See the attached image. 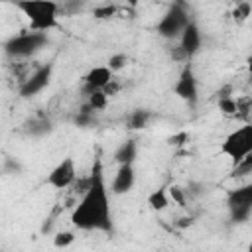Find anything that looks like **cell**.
<instances>
[{
    "label": "cell",
    "mask_w": 252,
    "mask_h": 252,
    "mask_svg": "<svg viewBox=\"0 0 252 252\" xmlns=\"http://www.w3.org/2000/svg\"><path fill=\"white\" fill-rule=\"evenodd\" d=\"M136 156H138V144H136V140H124L116 148V152H114V161L118 165L120 163H134Z\"/></svg>",
    "instance_id": "4fadbf2b"
},
{
    "label": "cell",
    "mask_w": 252,
    "mask_h": 252,
    "mask_svg": "<svg viewBox=\"0 0 252 252\" xmlns=\"http://www.w3.org/2000/svg\"><path fill=\"white\" fill-rule=\"evenodd\" d=\"M185 191H187V195H193V197H201V195H203L207 189H205V185H203V183L191 181V183L187 185V189H185Z\"/></svg>",
    "instance_id": "484cf974"
},
{
    "label": "cell",
    "mask_w": 252,
    "mask_h": 252,
    "mask_svg": "<svg viewBox=\"0 0 252 252\" xmlns=\"http://www.w3.org/2000/svg\"><path fill=\"white\" fill-rule=\"evenodd\" d=\"M71 222L79 230L112 232L110 199H108V189L104 181V167L98 158L91 167L89 185L83 191L81 201L71 213Z\"/></svg>",
    "instance_id": "6da1fadb"
},
{
    "label": "cell",
    "mask_w": 252,
    "mask_h": 252,
    "mask_svg": "<svg viewBox=\"0 0 252 252\" xmlns=\"http://www.w3.org/2000/svg\"><path fill=\"white\" fill-rule=\"evenodd\" d=\"M51 130H53V124L47 118H35L28 126V134L33 136V138H43V136L51 134Z\"/></svg>",
    "instance_id": "2e32d148"
},
{
    "label": "cell",
    "mask_w": 252,
    "mask_h": 252,
    "mask_svg": "<svg viewBox=\"0 0 252 252\" xmlns=\"http://www.w3.org/2000/svg\"><path fill=\"white\" fill-rule=\"evenodd\" d=\"M77 181V167H75V159L71 156L63 158L45 177V183L55 187V189H67Z\"/></svg>",
    "instance_id": "9c48e42d"
},
{
    "label": "cell",
    "mask_w": 252,
    "mask_h": 252,
    "mask_svg": "<svg viewBox=\"0 0 252 252\" xmlns=\"http://www.w3.org/2000/svg\"><path fill=\"white\" fill-rule=\"evenodd\" d=\"M191 224H193V219H191V217H183V219H179V222H177L179 228H187V226H191Z\"/></svg>",
    "instance_id": "f1b7e54d"
},
{
    "label": "cell",
    "mask_w": 252,
    "mask_h": 252,
    "mask_svg": "<svg viewBox=\"0 0 252 252\" xmlns=\"http://www.w3.org/2000/svg\"><path fill=\"white\" fill-rule=\"evenodd\" d=\"M148 205L152 211H165L169 207V195H167V187H159L154 193L148 195Z\"/></svg>",
    "instance_id": "9a60e30c"
},
{
    "label": "cell",
    "mask_w": 252,
    "mask_h": 252,
    "mask_svg": "<svg viewBox=\"0 0 252 252\" xmlns=\"http://www.w3.org/2000/svg\"><path fill=\"white\" fill-rule=\"evenodd\" d=\"M134 181H136V173H134L132 163H120L116 169V175L112 179L110 189L114 195H124L134 187Z\"/></svg>",
    "instance_id": "7c38bea8"
},
{
    "label": "cell",
    "mask_w": 252,
    "mask_h": 252,
    "mask_svg": "<svg viewBox=\"0 0 252 252\" xmlns=\"http://www.w3.org/2000/svg\"><path fill=\"white\" fill-rule=\"evenodd\" d=\"M173 93L185 100L189 106H195L197 104V98H199V87H197V77H195V71H193V65L189 61H185L175 85H173Z\"/></svg>",
    "instance_id": "52a82bcc"
},
{
    "label": "cell",
    "mask_w": 252,
    "mask_h": 252,
    "mask_svg": "<svg viewBox=\"0 0 252 252\" xmlns=\"http://www.w3.org/2000/svg\"><path fill=\"white\" fill-rule=\"evenodd\" d=\"M4 171L10 173V175H20V173H22V165H20L14 158H6V167H4Z\"/></svg>",
    "instance_id": "d4e9b609"
},
{
    "label": "cell",
    "mask_w": 252,
    "mask_h": 252,
    "mask_svg": "<svg viewBox=\"0 0 252 252\" xmlns=\"http://www.w3.org/2000/svg\"><path fill=\"white\" fill-rule=\"evenodd\" d=\"M226 205H228L230 220L234 224L246 222L252 217V185L230 189L226 193Z\"/></svg>",
    "instance_id": "8992f818"
},
{
    "label": "cell",
    "mask_w": 252,
    "mask_h": 252,
    "mask_svg": "<svg viewBox=\"0 0 252 252\" xmlns=\"http://www.w3.org/2000/svg\"><path fill=\"white\" fill-rule=\"evenodd\" d=\"M167 195H169V199H171L175 205H179V207H187V191H185L183 187H179V185H171L169 191H167Z\"/></svg>",
    "instance_id": "44dd1931"
},
{
    "label": "cell",
    "mask_w": 252,
    "mask_h": 252,
    "mask_svg": "<svg viewBox=\"0 0 252 252\" xmlns=\"http://www.w3.org/2000/svg\"><path fill=\"white\" fill-rule=\"evenodd\" d=\"M112 71L106 67V65H98V67H93L85 77H83V93L91 94L93 91L96 89H102L110 79H112Z\"/></svg>",
    "instance_id": "8fae6325"
},
{
    "label": "cell",
    "mask_w": 252,
    "mask_h": 252,
    "mask_svg": "<svg viewBox=\"0 0 252 252\" xmlns=\"http://www.w3.org/2000/svg\"><path fill=\"white\" fill-rule=\"evenodd\" d=\"M51 75H53V65L51 63H45L41 67H37L18 89V94L22 98H32L35 94H39L51 81Z\"/></svg>",
    "instance_id": "ba28073f"
},
{
    "label": "cell",
    "mask_w": 252,
    "mask_h": 252,
    "mask_svg": "<svg viewBox=\"0 0 252 252\" xmlns=\"http://www.w3.org/2000/svg\"><path fill=\"white\" fill-rule=\"evenodd\" d=\"M169 57H171V59H173L175 63H181V61L185 63V61H189V57L185 55V51H183V49H181L179 45H177V47H173V49L169 51Z\"/></svg>",
    "instance_id": "83f0119b"
},
{
    "label": "cell",
    "mask_w": 252,
    "mask_h": 252,
    "mask_svg": "<svg viewBox=\"0 0 252 252\" xmlns=\"http://www.w3.org/2000/svg\"><path fill=\"white\" fill-rule=\"evenodd\" d=\"M189 20L191 18H189V12L185 10V6L181 2H173L167 8V12L161 16V20L158 22L156 32L163 39H179V35Z\"/></svg>",
    "instance_id": "5b68a950"
},
{
    "label": "cell",
    "mask_w": 252,
    "mask_h": 252,
    "mask_svg": "<svg viewBox=\"0 0 252 252\" xmlns=\"http://www.w3.org/2000/svg\"><path fill=\"white\" fill-rule=\"evenodd\" d=\"M220 154L230 158L232 165L242 161L246 156H250L252 154V126L242 124L240 128L230 132L220 144Z\"/></svg>",
    "instance_id": "277c9868"
},
{
    "label": "cell",
    "mask_w": 252,
    "mask_h": 252,
    "mask_svg": "<svg viewBox=\"0 0 252 252\" xmlns=\"http://www.w3.org/2000/svg\"><path fill=\"white\" fill-rule=\"evenodd\" d=\"M47 43H49L47 32L32 30V32H24V33L8 37L2 43V49H4L6 55H10L14 59H24V57H32L33 53L43 49Z\"/></svg>",
    "instance_id": "3957f363"
},
{
    "label": "cell",
    "mask_w": 252,
    "mask_h": 252,
    "mask_svg": "<svg viewBox=\"0 0 252 252\" xmlns=\"http://www.w3.org/2000/svg\"><path fill=\"white\" fill-rule=\"evenodd\" d=\"M152 120V110H148V108H136V110H132L130 114H128V128L130 130H142V128H146L148 126V122Z\"/></svg>",
    "instance_id": "5bb4252c"
},
{
    "label": "cell",
    "mask_w": 252,
    "mask_h": 252,
    "mask_svg": "<svg viewBox=\"0 0 252 252\" xmlns=\"http://www.w3.org/2000/svg\"><path fill=\"white\" fill-rule=\"evenodd\" d=\"M120 89H122V87H120V83H116V81H114V77H112V79L102 87V93H104L106 96H114Z\"/></svg>",
    "instance_id": "4316f807"
},
{
    "label": "cell",
    "mask_w": 252,
    "mask_h": 252,
    "mask_svg": "<svg viewBox=\"0 0 252 252\" xmlns=\"http://www.w3.org/2000/svg\"><path fill=\"white\" fill-rule=\"evenodd\" d=\"M73 242H75V232H71V230H59L53 236V246L55 248H67Z\"/></svg>",
    "instance_id": "ffe728a7"
},
{
    "label": "cell",
    "mask_w": 252,
    "mask_h": 252,
    "mask_svg": "<svg viewBox=\"0 0 252 252\" xmlns=\"http://www.w3.org/2000/svg\"><path fill=\"white\" fill-rule=\"evenodd\" d=\"M250 12H252L250 2H248V0H240V2H236V8L232 10V18H234L236 22H244V20H248Z\"/></svg>",
    "instance_id": "7402d4cb"
},
{
    "label": "cell",
    "mask_w": 252,
    "mask_h": 252,
    "mask_svg": "<svg viewBox=\"0 0 252 252\" xmlns=\"http://www.w3.org/2000/svg\"><path fill=\"white\" fill-rule=\"evenodd\" d=\"M219 110H220L222 114H226V116H232V114L238 112V102H236L230 94H222V96L219 98Z\"/></svg>",
    "instance_id": "ac0fdd59"
},
{
    "label": "cell",
    "mask_w": 252,
    "mask_h": 252,
    "mask_svg": "<svg viewBox=\"0 0 252 252\" xmlns=\"http://www.w3.org/2000/svg\"><path fill=\"white\" fill-rule=\"evenodd\" d=\"M126 63H128L126 53H114V55H110L108 65H106V67H108L112 73H118V71H122V69L126 67Z\"/></svg>",
    "instance_id": "603a6c76"
},
{
    "label": "cell",
    "mask_w": 252,
    "mask_h": 252,
    "mask_svg": "<svg viewBox=\"0 0 252 252\" xmlns=\"http://www.w3.org/2000/svg\"><path fill=\"white\" fill-rule=\"evenodd\" d=\"M30 22L32 30L49 32L59 26V4L55 0H10Z\"/></svg>",
    "instance_id": "7a4b0ae2"
},
{
    "label": "cell",
    "mask_w": 252,
    "mask_h": 252,
    "mask_svg": "<svg viewBox=\"0 0 252 252\" xmlns=\"http://www.w3.org/2000/svg\"><path fill=\"white\" fill-rule=\"evenodd\" d=\"M179 47L185 51V55L189 59L201 49V30H199L197 22H193V20L187 22V26L183 28V32L179 35Z\"/></svg>",
    "instance_id": "30bf717a"
},
{
    "label": "cell",
    "mask_w": 252,
    "mask_h": 252,
    "mask_svg": "<svg viewBox=\"0 0 252 252\" xmlns=\"http://www.w3.org/2000/svg\"><path fill=\"white\" fill-rule=\"evenodd\" d=\"M87 104H89V106H91L94 112L104 110V108H106V104H108V96L102 93V89H96V91H93V93L89 94Z\"/></svg>",
    "instance_id": "e0dca14e"
},
{
    "label": "cell",
    "mask_w": 252,
    "mask_h": 252,
    "mask_svg": "<svg viewBox=\"0 0 252 252\" xmlns=\"http://www.w3.org/2000/svg\"><path fill=\"white\" fill-rule=\"evenodd\" d=\"M114 14H116V6H112V4L96 6V8L93 10V16H94L96 20H108V18H112Z\"/></svg>",
    "instance_id": "cb8c5ba5"
},
{
    "label": "cell",
    "mask_w": 252,
    "mask_h": 252,
    "mask_svg": "<svg viewBox=\"0 0 252 252\" xmlns=\"http://www.w3.org/2000/svg\"><path fill=\"white\" fill-rule=\"evenodd\" d=\"M73 122H75V126H79V128H91V126H94V124H96V116H94V112L79 110V112L75 114Z\"/></svg>",
    "instance_id": "d6986e66"
}]
</instances>
